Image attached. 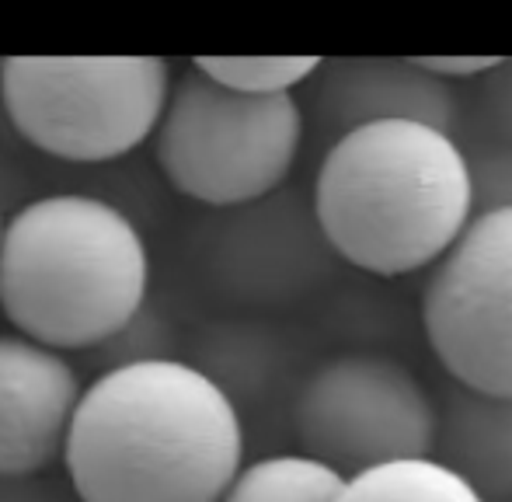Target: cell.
I'll use <instances>...</instances> for the list:
<instances>
[{
    "label": "cell",
    "instance_id": "cell-17",
    "mask_svg": "<svg viewBox=\"0 0 512 502\" xmlns=\"http://www.w3.org/2000/svg\"><path fill=\"white\" fill-rule=\"evenodd\" d=\"M418 67H425L429 74H436L439 81L453 84V81H481L488 70H495V63L502 56H415Z\"/></svg>",
    "mask_w": 512,
    "mask_h": 502
},
{
    "label": "cell",
    "instance_id": "cell-14",
    "mask_svg": "<svg viewBox=\"0 0 512 502\" xmlns=\"http://www.w3.org/2000/svg\"><path fill=\"white\" fill-rule=\"evenodd\" d=\"M206 77L241 95H297L317 74V56H199Z\"/></svg>",
    "mask_w": 512,
    "mask_h": 502
},
{
    "label": "cell",
    "instance_id": "cell-15",
    "mask_svg": "<svg viewBox=\"0 0 512 502\" xmlns=\"http://www.w3.org/2000/svg\"><path fill=\"white\" fill-rule=\"evenodd\" d=\"M464 150L471 168L474 217L512 210V143L474 140Z\"/></svg>",
    "mask_w": 512,
    "mask_h": 502
},
{
    "label": "cell",
    "instance_id": "cell-8",
    "mask_svg": "<svg viewBox=\"0 0 512 502\" xmlns=\"http://www.w3.org/2000/svg\"><path fill=\"white\" fill-rule=\"evenodd\" d=\"M84 387L67 353L0 335V482L39 478L63 461Z\"/></svg>",
    "mask_w": 512,
    "mask_h": 502
},
{
    "label": "cell",
    "instance_id": "cell-12",
    "mask_svg": "<svg viewBox=\"0 0 512 502\" xmlns=\"http://www.w3.org/2000/svg\"><path fill=\"white\" fill-rule=\"evenodd\" d=\"M345 478L307 454H272L241 468L220 502H338Z\"/></svg>",
    "mask_w": 512,
    "mask_h": 502
},
{
    "label": "cell",
    "instance_id": "cell-1",
    "mask_svg": "<svg viewBox=\"0 0 512 502\" xmlns=\"http://www.w3.org/2000/svg\"><path fill=\"white\" fill-rule=\"evenodd\" d=\"M77 502H220L244 468L234 394L185 360L108 367L63 454Z\"/></svg>",
    "mask_w": 512,
    "mask_h": 502
},
{
    "label": "cell",
    "instance_id": "cell-19",
    "mask_svg": "<svg viewBox=\"0 0 512 502\" xmlns=\"http://www.w3.org/2000/svg\"><path fill=\"white\" fill-rule=\"evenodd\" d=\"M4 231H7V217L0 213V245H4Z\"/></svg>",
    "mask_w": 512,
    "mask_h": 502
},
{
    "label": "cell",
    "instance_id": "cell-16",
    "mask_svg": "<svg viewBox=\"0 0 512 502\" xmlns=\"http://www.w3.org/2000/svg\"><path fill=\"white\" fill-rule=\"evenodd\" d=\"M474 119L481 123L478 140L512 143V56H502L495 70L474 81Z\"/></svg>",
    "mask_w": 512,
    "mask_h": 502
},
{
    "label": "cell",
    "instance_id": "cell-6",
    "mask_svg": "<svg viewBox=\"0 0 512 502\" xmlns=\"http://www.w3.org/2000/svg\"><path fill=\"white\" fill-rule=\"evenodd\" d=\"M300 454L342 478L398 461L436 457L439 405L405 363L345 353L321 363L293 408Z\"/></svg>",
    "mask_w": 512,
    "mask_h": 502
},
{
    "label": "cell",
    "instance_id": "cell-3",
    "mask_svg": "<svg viewBox=\"0 0 512 502\" xmlns=\"http://www.w3.org/2000/svg\"><path fill=\"white\" fill-rule=\"evenodd\" d=\"M150 251L140 227L95 196L56 192L7 217L0 311L56 353L115 342L147 307Z\"/></svg>",
    "mask_w": 512,
    "mask_h": 502
},
{
    "label": "cell",
    "instance_id": "cell-18",
    "mask_svg": "<svg viewBox=\"0 0 512 502\" xmlns=\"http://www.w3.org/2000/svg\"><path fill=\"white\" fill-rule=\"evenodd\" d=\"M32 478H14V482H0V502H42V492H35Z\"/></svg>",
    "mask_w": 512,
    "mask_h": 502
},
{
    "label": "cell",
    "instance_id": "cell-10",
    "mask_svg": "<svg viewBox=\"0 0 512 502\" xmlns=\"http://www.w3.org/2000/svg\"><path fill=\"white\" fill-rule=\"evenodd\" d=\"M234 234L223 248L230 251L234 279L244 290L258 293H297L317 283L328 258H338L317 224L314 199L300 203L297 196L262 199L255 206H244Z\"/></svg>",
    "mask_w": 512,
    "mask_h": 502
},
{
    "label": "cell",
    "instance_id": "cell-13",
    "mask_svg": "<svg viewBox=\"0 0 512 502\" xmlns=\"http://www.w3.org/2000/svg\"><path fill=\"white\" fill-rule=\"evenodd\" d=\"M338 502H488L439 457L398 461L345 478Z\"/></svg>",
    "mask_w": 512,
    "mask_h": 502
},
{
    "label": "cell",
    "instance_id": "cell-11",
    "mask_svg": "<svg viewBox=\"0 0 512 502\" xmlns=\"http://www.w3.org/2000/svg\"><path fill=\"white\" fill-rule=\"evenodd\" d=\"M436 457L481 499L512 502V398L453 384L439 405Z\"/></svg>",
    "mask_w": 512,
    "mask_h": 502
},
{
    "label": "cell",
    "instance_id": "cell-9",
    "mask_svg": "<svg viewBox=\"0 0 512 502\" xmlns=\"http://www.w3.org/2000/svg\"><path fill=\"white\" fill-rule=\"evenodd\" d=\"M310 119L328 143L373 123H425L457 133L460 98L446 81L408 60L342 56L321 60L307 84Z\"/></svg>",
    "mask_w": 512,
    "mask_h": 502
},
{
    "label": "cell",
    "instance_id": "cell-2",
    "mask_svg": "<svg viewBox=\"0 0 512 502\" xmlns=\"http://www.w3.org/2000/svg\"><path fill=\"white\" fill-rule=\"evenodd\" d=\"M314 213L331 251L370 276L436 269L474 220L467 150L425 123H373L328 143Z\"/></svg>",
    "mask_w": 512,
    "mask_h": 502
},
{
    "label": "cell",
    "instance_id": "cell-5",
    "mask_svg": "<svg viewBox=\"0 0 512 502\" xmlns=\"http://www.w3.org/2000/svg\"><path fill=\"white\" fill-rule=\"evenodd\" d=\"M171 63L161 56H11L0 102L14 133L70 164H108L154 140L168 109Z\"/></svg>",
    "mask_w": 512,
    "mask_h": 502
},
{
    "label": "cell",
    "instance_id": "cell-7",
    "mask_svg": "<svg viewBox=\"0 0 512 502\" xmlns=\"http://www.w3.org/2000/svg\"><path fill=\"white\" fill-rule=\"evenodd\" d=\"M422 328L453 384L512 398V210L474 217L429 272Z\"/></svg>",
    "mask_w": 512,
    "mask_h": 502
},
{
    "label": "cell",
    "instance_id": "cell-4",
    "mask_svg": "<svg viewBox=\"0 0 512 502\" xmlns=\"http://www.w3.org/2000/svg\"><path fill=\"white\" fill-rule=\"evenodd\" d=\"M304 133L307 109L297 95H241L189 63L154 133V157L178 196L244 210L283 189Z\"/></svg>",
    "mask_w": 512,
    "mask_h": 502
}]
</instances>
